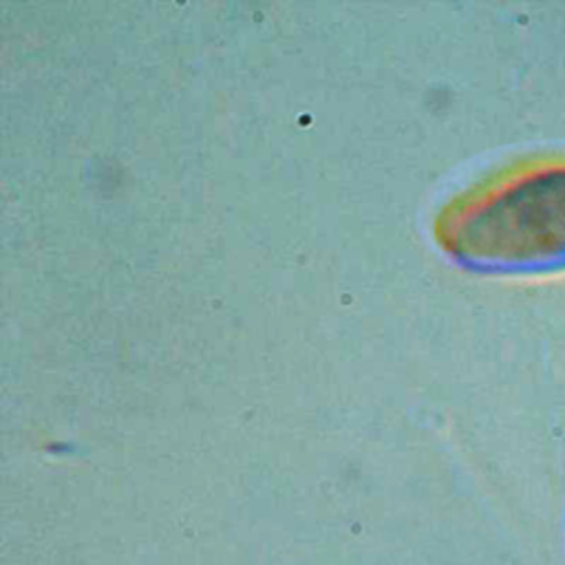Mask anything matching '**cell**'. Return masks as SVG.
I'll return each mask as SVG.
<instances>
[{"label":"cell","mask_w":565,"mask_h":565,"mask_svg":"<svg viewBox=\"0 0 565 565\" xmlns=\"http://www.w3.org/2000/svg\"><path fill=\"white\" fill-rule=\"evenodd\" d=\"M435 236L477 271L565 269V159H527L472 185L441 210Z\"/></svg>","instance_id":"obj_1"}]
</instances>
